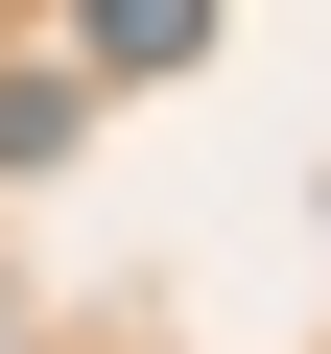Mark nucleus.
<instances>
[{"mask_svg":"<svg viewBox=\"0 0 331 354\" xmlns=\"http://www.w3.org/2000/svg\"><path fill=\"white\" fill-rule=\"evenodd\" d=\"M213 48V0H95V71H190Z\"/></svg>","mask_w":331,"mask_h":354,"instance_id":"1","label":"nucleus"}]
</instances>
